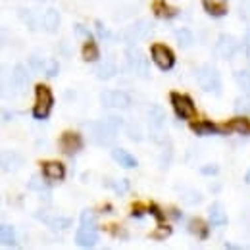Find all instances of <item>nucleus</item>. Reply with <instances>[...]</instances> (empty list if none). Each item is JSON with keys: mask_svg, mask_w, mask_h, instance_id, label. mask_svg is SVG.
Segmentation results:
<instances>
[{"mask_svg": "<svg viewBox=\"0 0 250 250\" xmlns=\"http://www.w3.org/2000/svg\"><path fill=\"white\" fill-rule=\"evenodd\" d=\"M87 131H89L93 143L102 145V146H112V145H114V139H116V133H118V129H116L114 125L108 124L106 120H104V122L87 124Z\"/></svg>", "mask_w": 250, "mask_h": 250, "instance_id": "nucleus-1", "label": "nucleus"}, {"mask_svg": "<svg viewBox=\"0 0 250 250\" xmlns=\"http://www.w3.org/2000/svg\"><path fill=\"white\" fill-rule=\"evenodd\" d=\"M35 94H37V102L33 108V116H35V120H46L50 110H52V104H54L52 91L46 85H37Z\"/></svg>", "mask_w": 250, "mask_h": 250, "instance_id": "nucleus-2", "label": "nucleus"}, {"mask_svg": "<svg viewBox=\"0 0 250 250\" xmlns=\"http://www.w3.org/2000/svg\"><path fill=\"white\" fill-rule=\"evenodd\" d=\"M125 62H127V67L139 75V77H148L150 75V65H148V58L139 50V48H133L129 46L125 50Z\"/></svg>", "mask_w": 250, "mask_h": 250, "instance_id": "nucleus-3", "label": "nucleus"}, {"mask_svg": "<svg viewBox=\"0 0 250 250\" xmlns=\"http://www.w3.org/2000/svg\"><path fill=\"white\" fill-rule=\"evenodd\" d=\"M196 81H198V85H200L202 91H206V93H219L221 77H219L216 67H212V65H202V67L196 71Z\"/></svg>", "mask_w": 250, "mask_h": 250, "instance_id": "nucleus-4", "label": "nucleus"}, {"mask_svg": "<svg viewBox=\"0 0 250 250\" xmlns=\"http://www.w3.org/2000/svg\"><path fill=\"white\" fill-rule=\"evenodd\" d=\"M152 29H154L152 21H148V20H139L137 23L129 25L127 29L122 31V39H124L125 42H137V41L146 39V37L152 33Z\"/></svg>", "mask_w": 250, "mask_h": 250, "instance_id": "nucleus-5", "label": "nucleus"}, {"mask_svg": "<svg viewBox=\"0 0 250 250\" xmlns=\"http://www.w3.org/2000/svg\"><path fill=\"white\" fill-rule=\"evenodd\" d=\"M171 104H173L175 114L181 120H192V118H196V108H194L192 100L188 98L187 94L171 93Z\"/></svg>", "mask_w": 250, "mask_h": 250, "instance_id": "nucleus-6", "label": "nucleus"}, {"mask_svg": "<svg viewBox=\"0 0 250 250\" xmlns=\"http://www.w3.org/2000/svg\"><path fill=\"white\" fill-rule=\"evenodd\" d=\"M102 106L106 108H116V110H125L131 106V96L124 91H104L100 94Z\"/></svg>", "mask_w": 250, "mask_h": 250, "instance_id": "nucleus-7", "label": "nucleus"}, {"mask_svg": "<svg viewBox=\"0 0 250 250\" xmlns=\"http://www.w3.org/2000/svg\"><path fill=\"white\" fill-rule=\"evenodd\" d=\"M150 54H152V60L156 62L158 67L164 69V71H167V69H171V67L175 65V56H173V52H171L167 46H164V44H152Z\"/></svg>", "mask_w": 250, "mask_h": 250, "instance_id": "nucleus-8", "label": "nucleus"}, {"mask_svg": "<svg viewBox=\"0 0 250 250\" xmlns=\"http://www.w3.org/2000/svg\"><path fill=\"white\" fill-rule=\"evenodd\" d=\"M239 50V42L235 37L231 35H219L218 41H216V46H214V54L219 58H231L235 52Z\"/></svg>", "mask_w": 250, "mask_h": 250, "instance_id": "nucleus-9", "label": "nucleus"}, {"mask_svg": "<svg viewBox=\"0 0 250 250\" xmlns=\"http://www.w3.org/2000/svg\"><path fill=\"white\" fill-rule=\"evenodd\" d=\"M60 148H62L63 154H67V156L77 154L83 148V137L79 133L65 131L62 137H60Z\"/></svg>", "mask_w": 250, "mask_h": 250, "instance_id": "nucleus-10", "label": "nucleus"}, {"mask_svg": "<svg viewBox=\"0 0 250 250\" xmlns=\"http://www.w3.org/2000/svg\"><path fill=\"white\" fill-rule=\"evenodd\" d=\"M75 243H77L81 249H93V247H96V243H98V233H96V229H94V227H85V225H81L79 231H77V235H75Z\"/></svg>", "mask_w": 250, "mask_h": 250, "instance_id": "nucleus-11", "label": "nucleus"}, {"mask_svg": "<svg viewBox=\"0 0 250 250\" xmlns=\"http://www.w3.org/2000/svg\"><path fill=\"white\" fill-rule=\"evenodd\" d=\"M112 158L122 166V167H127V169H131V167H137V158L133 156V154H129L125 148H120V146H114L112 148Z\"/></svg>", "mask_w": 250, "mask_h": 250, "instance_id": "nucleus-12", "label": "nucleus"}, {"mask_svg": "<svg viewBox=\"0 0 250 250\" xmlns=\"http://www.w3.org/2000/svg\"><path fill=\"white\" fill-rule=\"evenodd\" d=\"M148 124L152 127V131L154 133H162V129H164V122H166V114H164V110L160 108V106H152V108H148Z\"/></svg>", "mask_w": 250, "mask_h": 250, "instance_id": "nucleus-13", "label": "nucleus"}, {"mask_svg": "<svg viewBox=\"0 0 250 250\" xmlns=\"http://www.w3.org/2000/svg\"><path fill=\"white\" fill-rule=\"evenodd\" d=\"M223 131H233V133H241L250 137V120L249 118H235L229 124H225Z\"/></svg>", "mask_w": 250, "mask_h": 250, "instance_id": "nucleus-14", "label": "nucleus"}, {"mask_svg": "<svg viewBox=\"0 0 250 250\" xmlns=\"http://www.w3.org/2000/svg\"><path fill=\"white\" fill-rule=\"evenodd\" d=\"M208 214H210V223H212L214 227H221V225L227 223V214H225V210H223V206H221L219 202H214V204L210 206Z\"/></svg>", "mask_w": 250, "mask_h": 250, "instance_id": "nucleus-15", "label": "nucleus"}, {"mask_svg": "<svg viewBox=\"0 0 250 250\" xmlns=\"http://www.w3.org/2000/svg\"><path fill=\"white\" fill-rule=\"evenodd\" d=\"M58 25H60V14H58V10H56V8L46 10L44 16H42V27H44L46 31L54 33L58 29Z\"/></svg>", "mask_w": 250, "mask_h": 250, "instance_id": "nucleus-16", "label": "nucleus"}, {"mask_svg": "<svg viewBox=\"0 0 250 250\" xmlns=\"http://www.w3.org/2000/svg\"><path fill=\"white\" fill-rule=\"evenodd\" d=\"M42 171L48 179H63V175H65V167L60 162H46Z\"/></svg>", "mask_w": 250, "mask_h": 250, "instance_id": "nucleus-17", "label": "nucleus"}, {"mask_svg": "<svg viewBox=\"0 0 250 250\" xmlns=\"http://www.w3.org/2000/svg\"><path fill=\"white\" fill-rule=\"evenodd\" d=\"M27 81H29V71H27V67L21 65V63H18V65L14 67V71H12V83H14L18 89H21V87H25Z\"/></svg>", "mask_w": 250, "mask_h": 250, "instance_id": "nucleus-18", "label": "nucleus"}, {"mask_svg": "<svg viewBox=\"0 0 250 250\" xmlns=\"http://www.w3.org/2000/svg\"><path fill=\"white\" fill-rule=\"evenodd\" d=\"M21 167V156H18L16 152H4L2 156V169L4 171H18Z\"/></svg>", "mask_w": 250, "mask_h": 250, "instance_id": "nucleus-19", "label": "nucleus"}, {"mask_svg": "<svg viewBox=\"0 0 250 250\" xmlns=\"http://www.w3.org/2000/svg\"><path fill=\"white\" fill-rule=\"evenodd\" d=\"M204 8L210 16H225L227 14V4L221 0H204Z\"/></svg>", "mask_w": 250, "mask_h": 250, "instance_id": "nucleus-20", "label": "nucleus"}, {"mask_svg": "<svg viewBox=\"0 0 250 250\" xmlns=\"http://www.w3.org/2000/svg\"><path fill=\"white\" fill-rule=\"evenodd\" d=\"M116 71H118L116 63L112 62V60H104V62L96 67V77H100V79H110V77L116 75Z\"/></svg>", "mask_w": 250, "mask_h": 250, "instance_id": "nucleus-21", "label": "nucleus"}, {"mask_svg": "<svg viewBox=\"0 0 250 250\" xmlns=\"http://www.w3.org/2000/svg\"><path fill=\"white\" fill-rule=\"evenodd\" d=\"M190 129L196 133V135H219V129L210 122H198V124H192Z\"/></svg>", "mask_w": 250, "mask_h": 250, "instance_id": "nucleus-22", "label": "nucleus"}, {"mask_svg": "<svg viewBox=\"0 0 250 250\" xmlns=\"http://www.w3.org/2000/svg\"><path fill=\"white\" fill-rule=\"evenodd\" d=\"M98 56H100V52H98L96 42H94L93 39H89V41L85 42V46H83V60L94 62V60H98Z\"/></svg>", "mask_w": 250, "mask_h": 250, "instance_id": "nucleus-23", "label": "nucleus"}, {"mask_svg": "<svg viewBox=\"0 0 250 250\" xmlns=\"http://www.w3.org/2000/svg\"><path fill=\"white\" fill-rule=\"evenodd\" d=\"M0 235H2V247H14V245H16L14 229H12L8 223H2V225H0Z\"/></svg>", "mask_w": 250, "mask_h": 250, "instance_id": "nucleus-24", "label": "nucleus"}, {"mask_svg": "<svg viewBox=\"0 0 250 250\" xmlns=\"http://www.w3.org/2000/svg\"><path fill=\"white\" fill-rule=\"evenodd\" d=\"M152 8H154L156 16H160V18H173V16H177V10L175 8H169L164 0H156Z\"/></svg>", "mask_w": 250, "mask_h": 250, "instance_id": "nucleus-25", "label": "nucleus"}, {"mask_svg": "<svg viewBox=\"0 0 250 250\" xmlns=\"http://www.w3.org/2000/svg\"><path fill=\"white\" fill-rule=\"evenodd\" d=\"M188 229H190V233H194L198 239H206L208 237V225L202 221V219H192L190 221V225H188Z\"/></svg>", "mask_w": 250, "mask_h": 250, "instance_id": "nucleus-26", "label": "nucleus"}, {"mask_svg": "<svg viewBox=\"0 0 250 250\" xmlns=\"http://www.w3.org/2000/svg\"><path fill=\"white\" fill-rule=\"evenodd\" d=\"M235 79H237L239 87L243 89V93L250 96V71L249 69H241V71H237V73H235Z\"/></svg>", "mask_w": 250, "mask_h": 250, "instance_id": "nucleus-27", "label": "nucleus"}, {"mask_svg": "<svg viewBox=\"0 0 250 250\" xmlns=\"http://www.w3.org/2000/svg\"><path fill=\"white\" fill-rule=\"evenodd\" d=\"M175 37H177V44L181 48H188L194 42V37H192V33L188 31V29H179V31L175 33Z\"/></svg>", "mask_w": 250, "mask_h": 250, "instance_id": "nucleus-28", "label": "nucleus"}, {"mask_svg": "<svg viewBox=\"0 0 250 250\" xmlns=\"http://www.w3.org/2000/svg\"><path fill=\"white\" fill-rule=\"evenodd\" d=\"M46 223H48L54 231H65V229L71 225V219L62 218V216H56V218H52V219H46Z\"/></svg>", "mask_w": 250, "mask_h": 250, "instance_id": "nucleus-29", "label": "nucleus"}, {"mask_svg": "<svg viewBox=\"0 0 250 250\" xmlns=\"http://www.w3.org/2000/svg\"><path fill=\"white\" fill-rule=\"evenodd\" d=\"M183 190H185V194H181V198H183L187 204H198V202L202 200V194H200L198 190H194V188H183Z\"/></svg>", "mask_w": 250, "mask_h": 250, "instance_id": "nucleus-30", "label": "nucleus"}, {"mask_svg": "<svg viewBox=\"0 0 250 250\" xmlns=\"http://www.w3.org/2000/svg\"><path fill=\"white\" fill-rule=\"evenodd\" d=\"M81 225H85V227H94V229H96V216H94L91 210H85V212L81 214Z\"/></svg>", "mask_w": 250, "mask_h": 250, "instance_id": "nucleus-31", "label": "nucleus"}, {"mask_svg": "<svg viewBox=\"0 0 250 250\" xmlns=\"http://www.w3.org/2000/svg\"><path fill=\"white\" fill-rule=\"evenodd\" d=\"M239 16H241L245 21L250 23V0H243V2L239 4Z\"/></svg>", "mask_w": 250, "mask_h": 250, "instance_id": "nucleus-32", "label": "nucleus"}, {"mask_svg": "<svg viewBox=\"0 0 250 250\" xmlns=\"http://www.w3.org/2000/svg\"><path fill=\"white\" fill-rule=\"evenodd\" d=\"M44 75L46 77H56L58 75V62L56 60H48L44 65Z\"/></svg>", "mask_w": 250, "mask_h": 250, "instance_id": "nucleus-33", "label": "nucleus"}, {"mask_svg": "<svg viewBox=\"0 0 250 250\" xmlns=\"http://www.w3.org/2000/svg\"><path fill=\"white\" fill-rule=\"evenodd\" d=\"M114 190L118 192V194H125L127 190H129V181L127 179H120V181H116V183H110Z\"/></svg>", "mask_w": 250, "mask_h": 250, "instance_id": "nucleus-34", "label": "nucleus"}, {"mask_svg": "<svg viewBox=\"0 0 250 250\" xmlns=\"http://www.w3.org/2000/svg\"><path fill=\"white\" fill-rule=\"evenodd\" d=\"M169 235H171V229H169V227H162V225H160V229L154 231L150 237H152L154 241H162V239H166V237H169Z\"/></svg>", "mask_w": 250, "mask_h": 250, "instance_id": "nucleus-35", "label": "nucleus"}, {"mask_svg": "<svg viewBox=\"0 0 250 250\" xmlns=\"http://www.w3.org/2000/svg\"><path fill=\"white\" fill-rule=\"evenodd\" d=\"M29 188L37 190V192H42V194H48V190H46V187L41 183V179H39V177H31V181H29Z\"/></svg>", "mask_w": 250, "mask_h": 250, "instance_id": "nucleus-36", "label": "nucleus"}, {"mask_svg": "<svg viewBox=\"0 0 250 250\" xmlns=\"http://www.w3.org/2000/svg\"><path fill=\"white\" fill-rule=\"evenodd\" d=\"M96 33L102 37V41H112V39H114V35L108 31V29H106V27H104L100 21H96Z\"/></svg>", "mask_w": 250, "mask_h": 250, "instance_id": "nucleus-37", "label": "nucleus"}, {"mask_svg": "<svg viewBox=\"0 0 250 250\" xmlns=\"http://www.w3.org/2000/svg\"><path fill=\"white\" fill-rule=\"evenodd\" d=\"M237 112H249L250 110V98H239L237 104H235Z\"/></svg>", "mask_w": 250, "mask_h": 250, "instance_id": "nucleus-38", "label": "nucleus"}, {"mask_svg": "<svg viewBox=\"0 0 250 250\" xmlns=\"http://www.w3.org/2000/svg\"><path fill=\"white\" fill-rule=\"evenodd\" d=\"M29 63H31L33 69H42V71H44V65H46V62L42 58H39V56H31Z\"/></svg>", "mask_w": 250, "mask_h": 250, "instance_id": "nucleus-39", "label": "nucleus"}, {"mask_svg": "<svg viewBox=\"0 0 250 250\" xmlns=\"http://www.w3.org/2000/svg\"><path fill=\"white\" fill-rule=\"evenodd\" d=\"M106 122H108L110 125H114L116 129H120V127L124 125V118H120V116H114V114H112V116H108V118H106Z\"/></svg>", "mask_w": 250, "mask_h": 250, "instance_id": "nucleus-40", "label": "nucleus"}, {"mask_svg": "<svg viewBox=\"0 0 250 250\" xmlns=\"http://www.w3.org/2000/svg\"><path fill=\"white\" fill-rule=\"evenodd\" d=\"M148 214H152V216L158 219V223H164V214L158 210L154 204H150V206H148Z\"/></svg>", "mask_w": 250, "mask_h": 250, "instance_id": "nucleus-41", "label": "nucleus"}, {"mask_svg": "<svg viewBox=\"0 0 250 250\" xmlns=\"http://www.w3.org/2000/svg\"><path fill=\"white\" fill-rule=\"evenodd\" d=\"M200 171H202L204 175H214V173H218V166H204Z\"/></svg>", "mask_w": 250, "mask_h": 250, "instance_id": "nucleus-42", "label": "nucleus"}, {"mask_svg": "<svg viewBox=\"0 0 250 250\" xmlns=\"http://www.w3.org/2000/svg\"><path fill=\"white\" fill-rule=\"evenodd\" d=\"M129 139H135V141H139V139H141V133H139V129H137V127H135V129H133V127H129Z\"/></svg>", "mask_w": 250, "mask_h": 250, "instance_id": "nucleus-43", "label": "nucleus"}, {"mask_svg": "<svg viewBox=\"0 0 250 250\" xmlns=\"http://www.w3.org/2000/svg\"><path fill=\"white\" fill-rule=\"evenodd\" d=\"M75 33H77V35H85V37H89V31H87V29H83L81 25H77V27H75Z\"/></svg>", "mask_w": 250, "mask_h": 250, "instance_id": "nucleus-44", "label": "nucleus"}, {"mask_svg": "<svg viewBox=\"0 0 250 250\" xmlns=\"http://www.w3.org/2000/svg\"><path fill=\"white\" fill-rule=\"evenodd\" d=\"M245 181H247V183L250 185V169L247 171V175H245Z\"/></svg>", "mask_w": 250, "mask_h": 250, "instance_id": "nucleus-45", "label": "nucleus"}, {"mask_svg": "<svg viewBox=\"0 0 250 250\" xmlns=\"http://www.w3.org/2000/svg\"><path fill=\"white\" fill-rule=\"evenodd\" d=\"M247 42H249V44H250V31L247 33Z\"/></svg>", "mask_w": 250, "mask_h": 250, "instance_id": "nucleus-46", "label": "nucleus"}]
</instances>
